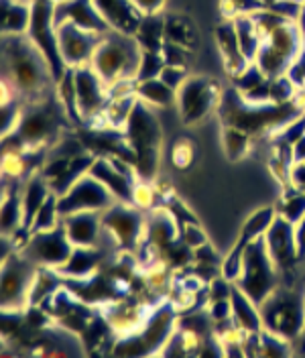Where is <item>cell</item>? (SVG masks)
<instances>
[{
  "label": "cell",
  "mask_w": 305,
  "mask_h": 358,
  "mask_svg": "<svg viewBox=\"0 0 305 358\" xmlns=\"http://www.w3.org/2000/svg\"><path fill=\"white\" fill-rule=\"evenodd\" d=\"M2 82L24 102L55 94V76L45 55L27 35H2Z\"/></svg>",
  "instance_id": "6da1fadb"
},
{
  "label": "cell",
  "mask_w": 305,
  "mask_h": 358,
  "mask_svg": "<svg viewBox=\"0 0 305 358\" xmlns=\"http://www.w3.org/2000/svg\"><path fill=\"white\" fill-rule=\"evenodd\" d=\"M264 330L295 342L305 332V277L297 271L281 275V283L262 301Z\"/></svg>",
  "instance_id": "7a4b0ae2"
},
{
  "label": "cell",
  "mask_w": 305,
  "mask_h": 358,
  "mask_svg": "<svg viewBox=\"0 0 305 358\" xmlns=\"http://www.w3.org/2000/svg\"><path fill=\"white\" fill-rule=\"evenodd\" d=\"M122 133L131 147L132 165L139 179L155 181L163 147V131L155 108L139 100Z\"/></svg>",
  "instance_id": "3957f363"
},
{
  "label": "cell",
  "mask_w": 305,
  "mask_h": 358,
  "mask_svg": "<svg viewBox=\"0 0 305 358\" xmlns=\"http://www.w3.org/2000/svg\"><path fill=\"white\" fill-rule=\"evenodd\" d=\"M67 122L71 124L66 108L57 100V94H51L43 100L27 102L15 134L24 149H49L66 134Z\"/></svg>",
  "instance_id": "277c9868"
},
{
  "label": "cell",
  "mask_w": 305,
  "mask_h": 358,
  "mask_svg": "<svg viewBox=\"0 0 305 358\" xmlns=\"http://www.w3.org/2000/svg\"><path fill=\"white\" fill-rule=\"evenodd\" d=\"M141 55L143 49L134 35L108 31L102 35V41L92 57V67L100 73L106 86H112L116 82L136 80Z\"/></svg>",
  "instance_id": "5b68a950"
},
{
  "label": "cell",
  "mask_w": 305,
  "mask_h": 358,
  "mask_svg": "<svg viewBox=\"0 0 305 358\" xmlns=\"http://www.w3.org/2000/svg\"><path fill=\"white\" fill-rule=\"evenodd\" d=\"M305 51V24L285 21L264 41L255 64L267 78L285 76L291 64Z\"/></svg>",
  "instance_id": "8992f818"
},
{
  "label": "cell",
  "mask_w": 305,
  "mask_h": 358,
  "mask_svg": "<svg viewBox=\"0 0 305 358\" xmlns=\"http://www.w3.org/2000/svg\"><path fill=\"white\" fill-rule=\"evenodd\" d=\"M281 283V271L273 263L264 236L253 241L244 250L242 268L234 285L244 291L259 306Z\"/></svg>",
  "instance_id": "52a82bcc"
},
{
  "label": "cell",
  "mask_w": 305,
  "mask_h": 358,
  "mask_svg": "<svg viewBox=\"0 0 305 358\" xmlns=\"http://www.w3.org/2000/svg\"><path fill=\"white\" fill-rule=\"evenodd\" d=\"M224 90L210 76H190L177 90L175 108L185 127H197L216 114L222 102Z\"/></svg>",
  "instance_id": "ba28073f"
},
{
  "label": "cell",
  "mask_w": 305,
  "mask_h": 358,
  "mask_svg": "<svg viewBox=\"0 0 305 358\" xmlns=\"http://www.w3.org/2000/svg\"><path fill=\"white\" fill-rule=\"evenodd\" d=\"M37 265L31 263L21 250L2 259L0 273V303L2 312H27L29 291L33 285Z\"/></svg>",
  "instance_id": "9c48e42d"
},
{
  "label": "cell",
  "mask_w": 305,
  "mask_h": 358,
  "mask_svg": "<svg viewBox=\"0 0 305 358\" xmlns=\"http://www.w3.org/2000/svg\"><path fill=\"white\" fill-rule=\"evenodd\" d=\"M27 37L45 55L53 69L55 82L66 76L67 66L59 53L57 24H55V0H33V19L27 31Z\"/></svg>",
  "instance_id": "30bf717a"
},
{
  "label": "cell",
  "mask_w": 305,
  "mask_h": 358,
  "mask_svg": "<svg viewBox=\"0 0 305 358\" xmlns=\"http://www.w3.org/2000/svg\"><path fill=\"white\" fill-rule=\"evenodd\" d=\"M102 222L120 252H134L145 236L147 212L129 201H114L102 212Z\"/></svg>",
  "instance_id": "8fae6325"
},
{
  "label": "cell",
  "mask_w": 305,
  "mask_h": 358,
  "mask_svg": "<svg viewBox=\"0 0 305 358\" xmlns=\"http://www.w3.org/2000/svg\"><path fill=\"white\" fill-rule=\"evenodd\" d=\"M71 73H73V84H76L78 116L84 124L94 127L108 104V86L100 78V73L92 67V64L73 67Z\"/></svg>",
  "instance_id": "7c38bea8"
},
{
  "label": "cell",
  "mask_w": 305,
  "mask_h": 358,
  "mask_svg": "<svg viewBox=\"0 0 305 358\" xmlns=\"http://www.w3.org/2000/svg\"><path fill=\"white\" fill-rule=\"evenodd\" d=\"M114 201L118 200L114 198V194L108 187L100 179L86 173L78 179L64 196L57 198V206L64 218L67 214H76V212H104Z\"/></svg>",
  "instance_id": "4fadbf2b"
},
{
  "label": "cell",
  "mask_w": 305,
  "mask_h": 358,
  "mask_svg": "<svg viewBox=\"0 0 305 358\" xmlns=\"http://www.w3.org/2000/svg\"><path fill=\"white\" fill-rule=\"evenodd\" d=\"M73 250L71 241L67 238L64 226L41 230V232H31L29 241L24 243L21 252L37 267H64L69 255Z\"/></svg>",
  "instance_id": "5bb4252c"
},
{
  "label": "cell",
  "mask_w": 305,
  "mask_h": 358,
  "mask_svg": "<svg viewBox=\"0 0 305 358\" xmlns=\"http://www.w3.org/2000/svg\"><path fill=\"white\" fill-rule=\"evenodd\" d=\"M62 226L73 246H98L110 255L120 252L108 236L102 212H76L62 218Z\"/></svg>",
  "instance_id": "9a60e30c"
},
{
  "label": "cell",
  "mask_w": 305,
  "mask_h": 358,
  "mask_svg": "<svg viewBox=\"0 0 305 358\" xmlns=\"http://www.w3.org/2000/svg\"><path fill=\"white\" fill-rule=\"evenodd\" d=\"M57 41H59V53L64 64L67 69H73L92 64V57L102 41V33L87 31L71 22H62L57 24Z\"/></svg>",
  "instance_id": "2e32d148"
},
{
  "label": "cell",
  "mask_w": 305,
  "mask_h": 358,
  "mask_svg": "<svg viewBox=\"0 0 305 358\" xmlns=\"http://www.w3.org/2000/svg\"><path fill=\"white\" fill-rule=\"evenodd\" d=\"M177 320H179V312L175 310V306L169 299H163L152 306L143 328L136 332L147 348V355H161L163 346L169 342V338L177 330Z\"/></svg>",
  "instance_id": "e0dca14e"
},
{
  "label": "cell",
  "mask_w": 305,
  "mask_h": 358,
  "mask_svg": "<svg viewBox=\"0 0 305 358\" xmlns=\"http://www.w3.org/2000/svg\"><path fill=\"white\" fill-rule=\"evenodd\" d=\"M264 243H267L273 263L281 271V275L297 271L302 259H299L297 241H295V224H291L277 214L275 222L271 224V228L264 234Z\"/></svg>",
  "instance_id": "ac0fdd59"
},
{
  "label": "cell",
  "mask_w": 305,
  "mask_h": 358,
  "mask_svg": "<svg viewBox=\"0 0 305 358\" xmlns=\"http://www.w3.org/2000/svg\"><path fill=\"white\" fill-rule=\"evenodd\" d=\"M71 22L94 33H108V24L98 13L94 0H59L55 2V24Z\"/></svg>",
  "instance_id": "d6986e66"
},
{
  "label": "cell",
  "mask_w": 305,
  "mask_h": 358,
  "mask_svg": "<svg viewBox=\"0 0 305 358\" xmlns=\"http://www.w3.org/2000/svg\"><path fill=\"white\" fill-rule=\"evenodd\" d=\"M214 39H216V47L220 51V59L222 66L226 69V73L230 76V80H234L239 73H242L248 67V59L242 53L239 43V35H236V27L232 19H224L216 27L214 31Z\"/></svg>",
  "instance_id": "ffe728a7"
},
{
  "label": "cell",
  "mask_w": 305,
  "mask_h": 358,
  "mask_svg": "<svg viewBox=\"0 0 305 358\" xmlns=\"http://www.w3.org/2000/svg\"><path fill=\"white\" fill-rule=\"evenodd\" d=\"M94 4L110 31L125 35H134L145 17L132 0H94Z\"/></svg>",
  "instance_id": "44dd1931"
},
{
  "label": "cell",
  "mask_w": 305,
  "mask_h": 358,
  "mask_svg": "<svg viewBox=\"0 0 305 358\" xmlns=\"http://www.w3.org/2000/svg\"><path fill=\"white\" fill-rule=\"evenodd\" d=\"M110 257V252L98 246H73L69 259L57 271L64 279H86L104 267Z\"/></svg>",
  "instance_id": "7402d4cb"
},
{
  "label": "cell",
  "mask_w": 305,
  "mask_h": 358,
  "mask_svg": "<svg viewBox=\"0 0 305 358\" xmlns=\"http://www.w3.org/2000/svg\"><path fill=\"white\" fill-rule=\"evenodd\" d=\"M230 303H232V322L242 332H261L262 326L261 308L255 299H250L244 291L232 285L230 291Z\"/></svg>",
  "instance_id": "603a6c76"
},
{
  "label": "cell",
  "mask_w": 305,
  "mask_h": 358,
  "mask_svg": "<svg viewBox=\"0 0 305 358\" xmlns=\"http://www.w3.org/2000/svg\"><path fill=\"white\" fill-rule=\"evenodd\" d=\"M33 19V0H0L2 35H27Z\"/></svg>",
  "instance_id": "cb8c5ba5"
},
{
  "label": "cell",
  "mask_w": 305,
  "mask_h": 358,
  "mask_svg": "<svg viewBox=\"0 0 305 358\" xmlns=\"http://www.w3.org/2000/svg\"><path fill=\"white\" fill-rule=\"evenodd\" d=\"M51 187L43 178V173H33L27 178L21 185V203H22V228H31V222L45 200L51 196Z\"/></svg>",
  "instance_id": "d4e9b609"
},
{
  "label": "cell",
  "mask_w": 305,
  "mask_h": 358,
  "mask_svg": "<svg viewBox=\"0 0 305 358\" xmlns=\"http://www.w3.org/2000/svg\"><path fill=\"white\" fill-rule=\"evenodd\" d=\"M165 41L175 43L196 51L199 43V33H197L196 22L192 21L187 15L173 13V15H165Z\"/></svg>",
  "instance_id": "484cf974"
},
{
  "label": "cell",
  "mask_w": 305,
  "mask_h": 358,
  "mask_svg": "<svg viewBox=\"0 0 305 358\" xmlns=\"http://www.w3.org/2000/svg\"><path fill=\"white\" fill-rule=\"evenodd\" d=\"M136 96H139L141 102L149 104L155 110L171 108V106H175V100H177V92L171 86H167L161 78L136 82Z\"/></svg>",
  "instance_id": "4316f807"
},
{
  "label": "cell",
  "mask_w": 305,
  "mask_h": 358,
  "mask_svg": "<svg viewBox=\"0 0 305 358\" xmlns=\"http://www.w3.org/2000/svg\"><path fill=\"white\" fill-rule=\"evenodd\" d=\"M134 39L145 51H161L165 45V15H145L134 33Z\"/></svg>",
  "instance_id": "83f0119b"
},
{
  "label": "cell",
  "mask_w": 305,
  "mask_h": 358,
  "mask_svg": "<svg viewBox=\"0 0 305 358\" xmlns=\"http://www.w3.org/2000/svg\"><path fill=\"white\" fill-rule=\"evenodd\" d=\"M220 138H222V149L230 161H240L248 157L253 153L255 145L259 143V138L240 131L236 127H222Z\"/></svg>",
  "instance_id": "f1b7e54d"
},
{
  "label": "cell",
  "mask_w": 305,
  "mask_h": 358,
  "mask_svg": "<svg viewBox=\"0 0 305 358\" xmlns=\"http://www.w3.org/2000/svg\"><path fill=\"white\" fill-rule=\"evenodd\" d=\"M232 21H234V27H236V35H239L242 53L246 55L248 62H255L262 47V37L259 29H257V22L253 19V15H236Z\"/></svg>",
  "instance_id": "f546056e"
},
{
  "label": "cell",
  "mask_w": 305,
  "mask_h": 358,
  "mask_svg": "<svg viewBox=\"0 0 305 358\" xmlns=\"http://www.w3.org/2000/svg\"><path fill=\"white\" fill-rule=\"evenodd\" d=\"M277 214L283 216L291 224H297L305 216V189L291 185H285L283 194L277 201Z\"/></svg>",
  "instance_id": "4dcf8cb0"
},
{
  "label": "cell",
  "mask_w": 305,
  "mask_h": 358,
  "mask_svg": "<svg viewBox=\"0 0 305 358\" xmlns=\"http://www.w3.org/2000/svg\"><path fill=\"white\" fill-rule=\"evenodd\" d=\"M62 226V214H59V206H57V196L51 194L45 203L39 208V212L35 214L33 222H31V232H41V230H51Z\"/></svg>",
  "instance_id": "1f68e13d"
},
{
  "label": "cell",
  "mask_w": 305,
  "mask_h": 358,
  "mask_svg": "<svg viewBox=\"0 0 305 358\" xmlns=\"http://www.w3.org/2000/svg\"><path fill=\"white\" fill-rule=\"evenodd\" d=\"M291 340L283 336L273 334L269 330L261 332V357L264 358H283L291 355Z\"/></svg>",
  "instance_id": "d6a6232c"
},
{
  "label": "cell",
  "mask_w": 305,
  "mask_h": 358,
  "mask_svg": "<svg viewBox=\"0 0 305 358\" xmlns=\"http://www.w3.org/2000/svg\"><path fill=\"white\" fill-rule=\"evenodd\" d=\"M165 66H167V64H165V57H163L161 51H145V49H143L141 66H139V73H136V82L159 78Z\"/></svg>",
  "instance_id": "836d02e7"
},
{
  "label": "cell",
  "mask_w": 305,
  "mask_h": 358,
  "mask_svg": "<svg viewBox=\"0 0 305 358\" xmlns=\"http://www.w3.org/2000/svg\"><path fill=\"white\" fill-rule=\"evenodd\" d=\"M196 161V143L187 136L177 138L171 147V163L177 169H190Z\"/></svg>",
  "instance_id": "e575fe53"
},
{
  "label": "cell",
  "mask_w": 305,
  "mask_h": 358,
  "mask_svg": "<svg viewBox=\"0 0 305 358\" xmlns=\"http://www.w3.org/2000/svg\"><path fill=\"white\" fill-rule=\"evenodd\" d=\"M179 241H181L183 245L190 246V248H194V250L199 248V246H204L206 243H210L206 230L199 226V222L179 224Z\"/></svg>",
  "instance_id": "d590c367"
},
{
  "label": "cell",
  "mask_w": 305,
  "mask_h": 358,
  "mask_svg": "<svg viewBox=\"0 0 305 358\" xmlns=\"http://www.w3.org/2000/svg\"><path fill=\"white\" fill-rule=\"evenodd\" d=\"M161 53H163V57H165V64H169V66L190 67V59H192V53H194V51H190V49H185V47H181V45L167 43V41H165Z\"/></svg>",
  "instance_id": "8d00e7d4"
},
{
  "label": "cell",
  "mask_w": 305,
  "mask_h": 358,
  "mask_svg": "<svg viewBox=\"0 0 305 358\" xmlns=\"http://www.w3.org/2000/svg\"><path fill=\"white\" fill-rule=\"evenodd\" d=\"M192 73H190V67H185V66H167L163 67V71H161V80L167 84V86H171V88L177 92V90L181 88L183 86V82L190 78Z\"/></svg>",
  "instance_id": "74e56055"
},
{
  "label": "cell",
  "mask_w": 305,
  "mask_h": 358,
  "mask_svg": "<svg viewBox=\"0 0 305 358\" xmlns=\"http://www.w3.org/2000/svg\"><path fill=\"white\" fill-rule=\"evenodd\" d=\"M132 2L141 8L143 15H159V13H163V8L167 4V0H132Z\"/></svg>",
  "instance_id": "f35d334b"
},
{
  "label": "cell",
  "mask_w": 305,
  "mask_h": 358,
  "mask_svg": "<svg viewBox=\"0 0 305 358\" xmlns=\"http://www.w3.org/2000/svg\"><path fill=\"white\" fill-rule=\"evenodd\" d=\"M295 241H297V250H299V259L305 263V216L295 224Z\"/></svg>",
  "instance_id": "ab89813d"
},
{
  "label": "cell",
  "mask_w": 305,
  "mask_h": 358,
  "mask_svg": "<svg viewBox=\"0 0 305 358\" xmlns=\"http://www.w3.org/2000/svg\"><path fill=\"white\" fill-rule=\"evenodd\" d=\"M259 2H261L264 8H273V6H275L277 2H281V0H259Z\"/></svg>",
  "instance_id": "60d3db41"
},
{
  "label": "cell",
  "mask_w": 305,
  "mask_h": 358,
  "mask_svg": "<svg viewBox=\"0 0 305 358\" xmlns=\"http://www.w3.org/2000/svg\"><path fill=\"white\" fill-rule=\"evenodd\" d=\"M297 2H304V4H305V0H297Z\"/></svg>",
  "instance_id": "b9f144b4"
},
{
  "label": "cell",
  "mask_w": 305,
  "mask_h": 358,
  "mask_svg": "<svg viewBox=\"0 0 305 358\" xmlns=\"http://www.w3.org/2000/svg\"><path fill=\"white\" fill-rule=\"evenodd\" d=\"M55 2H59V0H55Z\"/></svg>",
  "instance_id": "7bdbcfd3"
},
{
  "label": "cell",
  "mask_w": 305,
  "mask_h": 358,
  "mask_svg": "<svg viewBox=\"0 0 305 358\" xmlns=\"http://www.w3.org/2000/svg\"><path fill=\"white\" fill-rule=\"evenodd\" d=\"M304 277H305V273H304Z\"/></svg>",
  "instance_id": "ee69618b"
}]
</instances>
